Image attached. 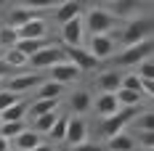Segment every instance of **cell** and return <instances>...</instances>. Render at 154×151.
Instances as JSON below:
<instances>
[{
	"label": "cell",
	"mask_w": 154,
	"mask_h": 151,
	"mask_svg": "<svg viewBox=\"0 0 154 151\" xmlns=\"http://www.w3.org/2000/svg\"><path fill=\"white\" fill-rule=\"evenodd\" d=\"M93 111L104 119V117H112V114H117L122 106L117 104V95L114 93H98L96 98H93V106H91Z\"/></svg>",
	"instance_id": "cell-11"
},
{
	"label": "cell",
	"mask_w": 154,
	"mask_h": 151,
	"mask_svg": "<svg viewBox=\"0 0 154 151\" xmlns=\"http://www.w3.org/2000/svg\"><path fill=\"white\" fill-rule=\"evenodd\" d=\"M0 125H3V119H0Z\"/></svg>",
	"instance_id": "cell-40"
},
{
	"label": "cell",
	"mask_w": 154,
	"mask_h": 151,
	"mask_svg": "<svg viewBox=\"0 0 154 151\" xmlns=\"http://www.w3.org/2000/svg\"><path fill=\"white\" fill-rule=\"evenodd\" d=\"M14 140H16V151H32L40 140H43V138H40L37 130H29V127H27V130H24L21 135H16Z\"/></svg>",
	"instance_id": "cell-19"
},
{
	"label": "cell",
	"mask_w": 154,
	"mask_h": 151,
	"mask_svg": "<svg viewBox=\"0 0 154 151\" xmlns=\"http://www.w3.org/2000/svg\"><path fill=\"white\" fill-rule=\"evenodd\" d=\"M61 0H24V8H32V11H43V8H56Z\"/></svg>",
	"instance_id": "cell-31"
},
{
	"label": "cell",
	"mask_w": 154,
	"mask_h": 151,
	"mask_svg": "<svg viewBox=\"0 0 154 151\" xmlns=\"http://www.w3.org/2000/svg\"><path fill=\"white\" fill-rule=\"evenodd\" d=\"M91 106H93V95L88 90H75V93H72V98H69V109H72L75 114L82 117Z\"/></svg>",
	"instance_id": "cell-17"
},
{
	"label": "cell",
	"mask_w": 154,
	"mask_h": 151,
	"mask_svg": "<svg viewBox=\"0 0 154 151\" xmlns=\"http://www.w3.org/2000/svg\"><path fill=\"white\" fill-rule=\"evenodd\" d=\"M114 95H117V104L122 106V109H125V106H141V104H143V95L136 93V90H125V88H120Z\"/></svg>",
	"instance_id": "cell-25"
},
{
	"label": "cell",
	"mask_w": 154,
	"mask_h": 151,
	"mask_svg": "<svg viewBox=\"0 0 154 151\" xmlns=\"http://www.w3.org/2000/svg\"><path fill=\"white\" fill-rule=\"evenodd\" d=\"M114 50H117V40H114L112 35H91V48H88V53H91L96 61L112 59Z\"/></svg>",
	"instance_id": "cell-6"
},
{
	"label": "cell",
	"mask_w": 154,
	"mask_h": 151,
	"mask_svg": "<svg viewBox=\"0 0 154 151\" xmlns=\"http://www.w3.org/2000/svg\"><path fill=\"white\" fill-rule=\"evenodd\" d=\"M64 140H66L69 146H77V143L88 140V119H85V117H80V114H69Z\"/></svg>",
	"instance_id": "cell-7"
},
{
	"label": "cell",
	"mask_w": 154,
	"mask_h": 151,
	"mask_svg": "<svg viewBox=\"0 0 154 151\" xmlns=\"http://www.w3.org/2000/svg\"><path fill=\"white\" fill-rule=\"evenodd\" d=\"M82 77V72L77 69L72 61H61V64H56V66H51V80L53 82H59V85H72Z\"/></svg>",
	"instance_id": "cell-9"
},
{
	"label": "cell",
	"mask_w": 154,
	"mask_h": 151,
	"mask_svg": "<svg viewBox=\"0 0 154 151\" xmlns=\"http://www.w3.org/2000/svg\"><path fill=\"white\" fill-rule=\"evenodd\" d=\"M152 37V19L149 16H133V19H125V27H122V48L128 45H136L141 40H149Z\"/></svg>",
	"instance_id": "cell-2"
},
{
	"label": "cell",
	"mask_w": 154,
	"mask_h": 151,
	"mask_svg": "<svg viewBox=\"0 0 154 151\" xmlns=\"http://www.w3.org/2000/svg\"><path fill=\"white\" fill-rule=\"evenodd\" d=\"M0 151H11V140H5L3 135H0Z\"/></svg>",
	"instance_id": "cell-38"
},
{
	"label": "cell",
	"mask_w": 154,
	"mask_h": 151,
	"mask_svg": "<svg viewBox=\"0 0 154 151\" xmlns=\"http://www.w3.org/2000/svg\"><path fill=\"white\" fill-rule=\"evenodd\" d=\"M82 27L91 35H109L112 27H114V16L109 14L106 8H91L85 21H82Z\"/></svg>",
	"instance_id": "cell-4"
},
{
	"label": "cell",
	"mask_w": 154,
	"mask_h": 151,
	"mask_svg": "<svg viewBox=\"0 0 154 151\" xmlns=\"http://www.w3.org/2000/svg\"><path fill=\"white\" fill-rule=\"evenodd\" d=\"M56 106H59V101H51V98H35L27 111H29L32 117H43V114H48V111H53Z\"/></svg>",
	"instance_id": "cell-24"
},
{
	"label": "cell",
	"mask_w": 154,
	"mask_h": 151,
	"mask_svg": "<svg viewBox=\"0 0 154 151\" xmlns=\"http://www.w3.org/2000/svg\"><path fill=\"white\" fill-rule=\"evenodd\" d=\"M82 35H85L82 16H77V19H72V21L61 24V37H64V43H66L69 48H80V43H82Z\"/></svg>",
	"instance_id": "cell-12"
},
{
	"label": "cell",
	"mask_w": 154,
	"mask_h": 151,
	"mask_svg": "<svg viewBox=\"0 0 154 151\" xmlns=\"http://www.w3.org/2000/svg\"><path fill=\"white\" fill-rule=\"evenodd\" d=\"M72 151H104V146L96 143V140H82V143L72 146Z\"/></svg>",
	"instance_id": "cell-35"
},
{
	"label": "cell",
	"mask_w": 154,
	"mask_h": 151,
	"mask_svg": "<svg viewBox=\"0 0 154 151\" xmlns=\"http://www.w3.org/2000/svg\"><path fill=\"white\" fill-rule=\"evenodd\" d=\"M138 130H141V133H152V130H154V114H152V109H141V111H138Z\"/></svg>",
	"instance_id": "cell-30"
},
{
	"label": "cell",
	"mask_w": 154,
	"mask_h": 151,
	"mask_svg": "<svg viewBox=\"0 0 154 151\" xmlns=\"http://www.w3.org/2000/svg\"><path fill=\"white\" fill-rule=\"evenodd\" d=\"M138 133H141V130H138ZM152 143H154L152 133H141V146H143V149H152Z\"/></svg>",
	"instance_id": "cell-36"
},
{
	"label": "cell",
	"mask_w": 154,
	"mask_h": 151,
	"mask_svg": "<svg viewBox=\"0 0 154 151\" xmlns=\"http://www.w3.org/2000/svg\"><path fill=\"white\" fill-rule=\"evenodd\" d=\"M64 93V85L53 82V80H43L40 88H37V98H51V101H59Z\"/></svg>",
	"instance_id": "cell-21"
},
{
	"label": "cell",
	"mask_w": 154,
	"mask_h": 151,
	"mask_svg": "<svg viewBox=\"0 0 154 151\" xmlns=\"http://www.w3.org/2000/svg\"><path fill=\"white\" fill-rule=\"evenodd\" d=\"M16 35H19V40H40V37L48 35V21L43 16H37V19H32L27 24L16 27Z\"/></svg>",
	"instance_id": "cell-10"
},
{
	"label": "cell",
	"mask_w": 154,
	"mask_h": 151,
	"mask_svg": "<svg viewBox=\"0 0 154 151\" xmlns=\"http://www.w3.org/2000/svg\"><path fill=\"white\" fill-rule=\"evenodd\" d=\"M138 77L141 80H154V61H152V56L138 64Z\"/></svg>",
	"instance_id": "cell-33"
},
{
	"label": "cell",
	"mask_w": 154,
	"mask_h": 151,
	"mask_svg": "<svg viewBox=\"0 0 154 151\" xmlns=\"http://www.w3.org/2000/svg\"><path fill=\"white\" fill-rule=\"evenodd\" d=\"M16 101H21V95H19V93L0 90V111H3V109H8V106H14Z\"/></svg>",
	"instance_id": "cell-34"
},
{
	"label": "cell",
	"mask_w": 154,
	"mask_h": 151,
	"mask_svg": "<svg viewBox=\"0 0 154 151\" xmlns=\"http://www.w3.org/2000/svg\"><path fill=\"white\" fill-rule=\"evenodd\" d=\"M40 82H43V74L40 72H24V74H16L8 80V88L5 90H11V93H27L32 90V88H40Z\"/></svg>",
	"instance_id": "cell-8"
},
{
	"label": "cell",
	"mask_w": 154,
	"mask_h": 151,
	"mask_svg": "<svg viewBox=\"0 0 154 151\" xmlns=\"http://www.w3.org/2000/svg\"><path fill=\"white\" fill-rule=\"evenodd\" d=\"M120 88L141 93V77H138V74H122V82H120Z\"/></svg>",
	"instance_id": "cell-32"
},
{
	"label": "cell",
	"mask_w": 154,
	"mask_h": 151,
	"mask_svg": "<svg viewBox=\"0 0 154 151\" xmlns=\"http://www.w3.org/2000/svg\"><path fill=\"white\" fill-rule=\"evenodd\" d=\"M0 61L11 69V66H16V69H21V66H27L29 64V59L21 53V50H16V48H5V53L0 56Z\"/></svg>",
	"instance_id": "cell-22"
},
{
	"label": "cell",
	"mask_w": 154,
	"mask_h": 151,
	"mask_svg": "<svg viewBox=\"0 0 154 151\" xmlns=\"http://www.w3.org/2000/svg\"><path fill=\"white\" fill-rule=\"evenodd\" d=\"M120 82H122V74H120L117 69L101 72V74L96 77V85L101 88V93H117V90H120Z\"/></svg>",
	"instance_id": "cell-15"
},
{
	"label": "cell",
	"mask_w": 154,
	"mask_h": 151,
	"mask_svg": "<svg viewBox=\"0 0 154 151\" xmlns=\"http://www.w3.org/2000/svg\"><path fill=\"white\" fill-rule=\"evenodd\" d=\"M16 40H19V35H16L14 27H0V48H14L16 45Z\"/></svg>",
	"instance_id": "cell-29"
},
{
	"label": "cell",
	"mask_w": 154,
	"mask_h": 151,
	"mask_svg": "<svg viewBox=\"0 0 154 151\" xmlns=\"http://www.w3.org/2000/svg\"><path fill=\"white\" fill-rule=\"evenodd\" d=\"M5 72H8V66H5V64H3V61H0V80H3V77H5Z\"/></svg>",
	"instance_id": "cell-39"
},
{
	"label": "cell",
	"mask_w": 154,
	"mask_h": 151,
	"mask_svg": "<svg viewBox=\"0 0 154 151\" xmlns=\"http://www.w3.org/2000/svg\"><path fill=\"white\" fill-rule=\"evenodd\" d=\"M24 130H27L24 119H19V122H3V125H0V135L5 138V140H14V138L21 135Z\"/></svg>",
	"instance_id": "cell-26"
},
{
	"label": "cell",
	"mask_w": 154,
	"mask_h": 151,
	"mask_svg": "<svg viewBox=\"0 0 154 151\" xmlns=\"http://www.w3.org/2000/svg\"><path fill=\"white\" fill-rule=\"evenodd\" d=\"M152 50H154L152 37H149V40H141L136 45H128L120 56H114V64H117V66H138L143 59L152 56Z\"/></svg>",
	"instance_id": "cell-3"
},
{
	"label": "cell",
	"mask_w": 154,
	"mask_h": 151,
	"mask_svg": "<svg viewBox=\"0 0 154 151\" xmlns=\"http://www.w3.org/2000/svg\"><path fill=\"white\" fill-rule=\"evenodd\" d=\"M45 45H48L45 37H40V40H16V45H14V48H16V50H21V53L29 59V56H35L37 50H43Z\"/></svg>",
	"instance_id": "cell-23"
},
{
	"label": "cell",
	"mask_w": 154,
	"mask_h": 151,
	"mask_svg": "<svg viewBox=\"0 0 154 151\" xmlns=\"http://www.w3.org/2000/svg\"><path fill=\"white\" fill-rule=\"evenodd\" d=\"M64 56H66V61H72L80 72H91V69L98 66V61L93 59L88 50H82V48H66V50H64Z\"/></svg>",
	"instance_id": "cell-13"
},
{
	"label": "cell",
	"mask_w": 154,
	"mask_h": 151,
	"mask_svg": "<svg viewBox=\"0 0 154 151\" xmlns=\"http://www.w3.org/2000/svg\"><path fill=\"white\" fill-rule=\"evenodd\" d=\"M138 111H141V106H125L117 114L104 117V119H101V135L112 138V135H117V133H125V130L133 125V119L138 117Z\"/></svg>",
	"instance_id": "cell-1"
},
{
	"label": "cell",
	"mask_w": 154,
	"mask_h": 151,
	"mask_svg": "<svg viewBox=\"0 0 154 151\" xmlns=\"http://www.w3.org/2000/svg\"><path fill=\"white\" fill-rule=\"evenodd\" d=\"M66 119H69V114H59V117H56L53 127L48 130V138H51V140H64V133H66Z\"/></svg>",
	"instance_id": "cell-27"
},
{
	"label": "cell",
	"mask_w": 154,
	"mask_h": 151,
	"mask_svg": "<svg viewBox=\"0 0 154 151\" xmlns=\"http://www.w3.org/2000/svg\"><path fill=\"white\" fill-rule=\"evenodd\" d=\"M61 61H66L64 50L59 45H53V43H48L43 50H37L35 56H29V66L35 72H40V69H51V66H56V64H61Z\"/></svg>",
	"instance_id": "cell-5"
},
{
	"label": "cell",
	"mask_w": 154,
	"mask_h": 151,
	"mask_svg": "<svg viewBox=\"0 0 154 151\" xmlns=\"http://www.w3.org/2000/svg\"><path fill=\"white\" fill-rule=\"evenodd\" d=\"M136 149H138V140L130 135L128 130L106 138V151H136Z\"/></svg>",
	"instance_id": "cell-14"
},
{
	"label": "cell",
	"mask_w": 154,
	"mask_h": 151,
	"mask_svg": "<svg viewBox=\"0 0 154 151\" xmlns=\"http://www.w3.org/2000/svg\"><path fill=\"white\" fill-rule=\"evenodd\" d=\"M27 109H29L27 101H16L14 106H8V109H3V111H0V119H3V122H19V119H24Z\"/></svg>",
	"instance_id": "cell-20"
},
{
	"label": "cell",
	"mask_w": 154,
	"mask_h": 151,
	"mask_svg": "<svg viewBox=\"0 0 154 151\" xmlns=\"http://www.w3.org/2000/svg\"><path fill=\"white\" fill-rule=\"evenodd\" d=\"M32 151H56V149H53V143H43V140H40Z\"/></svg>",
	"instance_id": "cell-37"
},
{
	"label": "cell",
	"mask_w": 154,
	"mask_h": 151,
	"mask_svg": "<svg viewBox=\"0 0 154 151\" xmlns=\"http://www.w3.org/2000/svg\"><path fill=\"white\" fill-rule=\"evenodd\" d=\"M104 151H106V149H104Z\"/></svg>",
	"instance_id": "cell-41"
},
{
	"label": "cell",
	"mask_w": 154,
	"mask_h": 151,
	"mask_svg": "<svg viewBox=\"0 0 154 151\" xmlns=\"http://www.w3.org/2000/svg\"><path fill=\"white\" fill-rule=\"evenodd\" d=\"M77 16H80V3L77 0H61L56 5V21L59 24H66V21H72Z\"/></svg>",
	"instance_id": "cell-16"
},
{
	"label": "cell",
	"mask_w": 154,
	"mask_h": 151,
	"mask_svg": "<svg viewBox=\"0 0 154 151\" xmlns=\"http://www.w3.org/2000/svg\"><path fill=\"white\" fill-rule=\"evenodd\" d=\"M32 19H37V11H32V8H24V5H16L14 11L8 14V27H21V24H27Z\"/></svg>",
	"instance_id": "cell-18"
},
{
	"label": "cell",
	"mask_w": 154,
	"mask_h": 151,
	"mask_svg": "<svg viewBox=\"0 0 154 151\" xmlns=\"http://www.w3.org/2000/svg\"><path fill=\"white\" fill-rule=\"evenodd\" d=\"M56 117H59L56 111H48V114H43V117H35V127H32V130H37V133L43 130V133H48V130L53 127Z\"/></svg>",
	"instance_id": "cell-28"
}]
</instances>
